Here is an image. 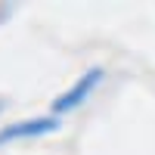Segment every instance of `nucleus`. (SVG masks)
<instances>
[{
	"label": "nucleus",
	"mask_w": 155,
	"mask_h": 155,
	"mask_svg": "<svg viewBox=\"0 0 155 155\" xmlns=\"http://www.w3.org/2000/svg\"><path fill=\"white\" fill-rule=\"evenodd\" d=\"M59 121L56 118H31V121H19L12 127H3L0 130V146L3 143H12V140H28V137H44L50 130H56Z\"/></svg>",
	"instance_id": "f257e3e1"
},
{
	"label": "nucleus",
	"mask_w": 155,
	"mask_h": 155,
	"mask_svg": "<svg viewBox=\"0 0 155 155\" xmlns=\"http://www.w3.org/2000/svg\"><path fill=\"white\" fill-rule=\"evenodd\" d=\"M99 78H102V68H93V71H87L81 81H78L71 90H65L56 102H53V112H68V109H78L81 102L87 99V93L99 84Z\"/></svg>",
	"instance_id": "f03ea898"
}]
</instances>
